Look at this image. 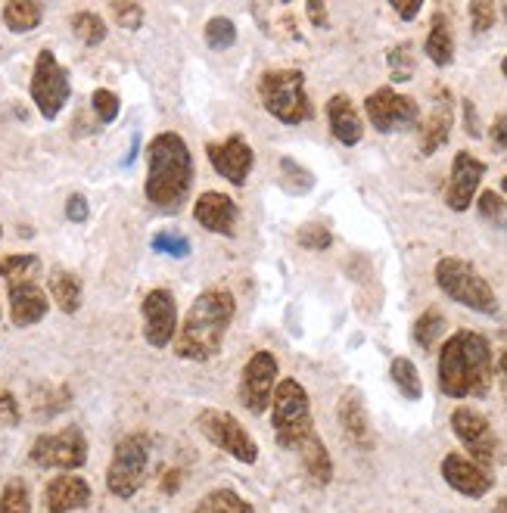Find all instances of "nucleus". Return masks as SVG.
I'll use <instances>...</instances> for the list:
<instances>
[{
  "instance_id": "obj_1",
  "label": "nucleus",
  "mask_w": 507,
  "mask_h": 513,
  "mask_svg": "<svg viewBox=\"0 0 507 513\" xmlns=\"http://www.w3.org/2000/svg\"><path fill=\"white\" fill-rule=\"evenodd\" d=\"M495 380L492 346L483 333L458 330L439 352V389L448 398H483Z\"/></svg>"
},
{
  "instance_id": "obj_2",
  "label": "nucleus",
  "mask_w": 507,
  "mask_h": 513,
  "mask_svg": "<svg viewBox=\"0 0 507 513\" xmlns=\"http://www.w3.org/2000/svg\"><path fill=\"white\" fill-rule=\"evenodd\" d=\"M147 199L165 215L181 212L184 199L193 187V156L184 137L175 131H162L150 140L147 150Z\"/></svg>"
},
{
  "instance_id": "obj_3",
  "label": "nucleus",
  "mask_w": 507,
  "mask_h": 513,
  "mask_svg": "<svg viewBox=\"0 0 507 513\" xmlns=\"http://www.w3.org/2000/svg\"><path fill=\"white\" fill-rule=\"evenodd\" d=\"M237 299L228 290H206L193 299L184 324L175 333V352L184 361H209L221 352L231 330Z\"/></svg>"
},
{
  "instance_id": "obj_4",
  "label": "nucleus",
  "mask_w": 507,
  "mask_h": 513,
  "mask_svg": "<svg viewBox=\"0 0 507 513\" xmlns=\"http://www.w3.org/2000/svg\"><path fill=\"white\" fill-rule=\"evenodd\" d=\"M271 426H274V439L280 448H299L302 439L315 433V420H312V398H308L305 386L299 380H280L274 386L271 398Z\"/></svg>"
},
{
  "instance_id": "obj_5",
  "label": "nucleus",
  "mask_w": 507,
  "mask_h": 513,
  "mask_svg": "<svg viewBox=\"0 0 507 513\" xmlns=\"http://www.w3.org/2000/svg\"><path fill=\"white\" fill-rule=\"evenodd\" d=\"M259 100L277 122L302 125L315 116L305 94V75L299 69H271L259 78Z\"/></svg>"
},
{
  "instance_id": "obj_6",
  "label": "nucleus",
  "mask_w": 507,
  "mask_h": 513,
  "mask_svg": "<svg viewBox=\"0 0 507 513\" xmlns=\"http://www.w3.org/2000/svg\"><path fill=\"white\" fill-rule=\"evenodd\" d=\"M436 283L439 290L455 299L464 308L480 311V315H495L498 311V296L489 287V280L476 271L470 262L458 259V255H448V259H439L436 265Z\"/></svg>"
},
{
  "instance_id": "obj_7",
  "label": "nucleus",
  "mask_w": 507,
  "mask_h": 513,
  "mask_svg": "<svg viewBox=\"0 0 507 513\" xmlns=\"http://www.w3.org/2000/svg\"><path fill=\"white\" fill-rule=\"evenodd\" d=\"M147 464H150V439L144 433H131L119 439L106 470V489L122 501L134 498L147 479Z\"/></svg>"
},
{
  "instance_id": "obj_8",
  "label": "nucleus",
  "mask_w": 507,
  "mask_h": 513,
  "mask_svg": "<svg viewBox=\"0 0 507 513\" xmlns=\"http://www.w3.org/2000/svg\"><path fill=\"white\" fill-rule=\"evenodd\" d=\"M28 91H32V103L38 106V112L47 122H53L63 112V106H66V100L72 94V84H69L66 66H60V60L53 56V50L38 53Z\"/></svg>"
},
{
  "instance_id": "obj_9",
  "label": "nucleus",
  "mask_w": 507,
  "mask_h": 513,
  "mask_svg": "<svg viewBox=\"0 0 507 513\" xmlns=\"http://www.w3.org/2000/svg\"><path fill=\"white\" fill-rule=\"evenodd\" d=\"M196 426H200V433L215 445L221 448L224 454H231L234 461L240 464H256L259 461V445L252 439L240 420L228 411H218V408H206L196 417Z\"/></svg>"
},
{
  "instance_id": "obj_10",
  "label": "nucleus",
  "mask_w": 507,
  "mask_h": 513,
  "mask_svg": "<svg viewBox=\"0 0 507 513\" xmlns=\"http://www.w3.org/2000/svg\"><path fill=\"white\" fill-rule=\"evenodd\" d=\"M28 458L44 470H81L88 464V442L78 426H66L60 433L38 436Z\"/></svg>"
},
{
  "instance_id": "obj_11",
  "label": "nucleus",
  "mask_w": 507,
  "mask_h": 513,
  "mask_svg": "<svg viewBox=\"0 0 507 513\" xmlns=\"http://www.w3.org/2000/svg\"><path fill=\"white\" fill-rule=\"evenodd\" d=\"M452 430L461 439V445L470 451V461L480 464L483 470H489L498 458V439L492 423L470 405H461L452 411Z\"/></svg>"
},
{
  "instance_id": "obj_12",
  "label": "nucleus",
  "mask_w": 507,
  "mask_h": 513,
  "mask_svg": "<svg viewBox=\"0 0 507 513\" xmlns=\"http://www.w3.org/2000/svg\"><path fill=\"white\" fill-rule=\"evenodd\" d=\"M274 386H277V358L262 349L246 361L240 374V402L252 414H265L271 408Z\"/></svg>"
},
{
  "instance_id": "obj_13",
  "label": "nucleus",
  "mask_w": 507,
  "mask_h": 513,
  "mask_svg": "<svg viewBox=\"0 0 507 513\" xmlns=\"http://www.w3.org/2000/svg\"><path fill=\"white\" fill-rule=\"evenodd\" d=\"M364 112H368L371 125L380 134H392V131H405L411 125H417L420 119V106L417 100L396 94L392 88H380L374 91L368 100H364Z\"/></svg>"
},
{
  "instance_id": "obj_14",
  "label": "nucleus",
  "mask_w": 507,
  "mask_h": 513,
  "mask_svg": "<svg viewBox=\"0 0 507 513\" xmlns=\"http://www.w3.org/2000/svg\"><path fill=\"white\" fill-rule=\"evenodd\" d=\"M140 311H144V336H147V342L153 349H165L178 333L175 296L168 290H150L144 305H140Z\"/></svg>"
},
{
  "instance_id": "obj_15",
  "label": "nucleus",
  "mask_w": 507,
  "mask_h": 513,
  "mask_svg": "<svg viewBox=\"0 0 507 513\" xmlns=\"http://www.w3.org/2000/svg\"><path fill=\"white\" fill-rule=\"evenodd\" d=\"M206 156H209V162H212V168L218 171V175L224 181H231L234 187L246 184L249 171H252V162H256V156H252V147L246 144V137H240V134L221 140V144H209Z\"/></svg>"
},
{
  "instance_id": "obj_16",
  "label": "nucleus",
  "mask_w": 507,
  "mask_h": 513,
  "mask_svg": "<svg viewBox=\"0 0 507 513\" xmlns=\"http://www.w3.org/2000/svg\"><path fill=\"white\" fill-rule=\"evenodd\" d=\"M486 175V165L476 159L473 153H458L452 162V178H448V190H445V203L455 212H467L473 206V196L480 190V181Z\"/></svg>"
},
{
  "instance_id": "obj_17",
  "label": "nucleus",
  "mask_w": 507,
  "mask_h": 513,
  "mask_svg": "<svg viewBox=\"0 0 507 513\" xmlns=\"http://www.w3.org/2000/svg\"><path fill=\"white\" fill-rule=\"evenodd\" d=\"M442 479L464 498H483L495 486V479H492L489 470H483L480 464H473L470 458H464V454H458V451L445 454V458H442Z\"/></svg>"
},
{
  "instance_id": "obj_18",
  "label": "nucleus",
  "mask_w": 507,
  "mask_h": 513,
  "mask_svg": "<svg viewBox=\"0 0 507 513\" xmlns=\"http://www.w3.org/2000/svg\"><path fill=\"white\" fill-rule=\"evenodd\" d=\"M237 203L228 196V193H218V190H209L203 193L200 199L193 203V218L200 227L212 234H221V237H234L237 234Z\"/></svg>"
},
{
  "instance_id": "obj_19",
  "label": "nucleus",
  "mask_w": 507,
  "mask_h": 513,
  "mask_svg": "<svg viewBox=\"0 0 507 513\" xmlns=\"http://www.w3.org/2000/svg\"><path fill=\"white\" fill-rule=\"evenodd\" d=\"M44 504L47 513H72L91 504V486L88 479H81L75 473H60L47 482V492H44Z\"/></svg>"
},
{
  "instance_id": "obj_20",
  "label": "nucleus",
  "mask_w": 507,
  "mask_h": 513,
  "mask_svg": "<svg viewBox=\"0 0 507 513\" xmlns=\"http://www.w3.org/2000/svg\"><path fill=\"white\" fill-rule=\"evenodd\" d=\"M448 134H452V91L436 88L430 116L420 125V153L433 156L439 147L448 144Z\"/></svg>"
},
{
  "instance_id": "obj_21",
  "label": "nucleus",
  "mask_w": 507,
  "mask_h": 513,
  "mask_svg": "<svg viewBox=\"0 0 507 513\" xmlns=\"http://www.w3.org/2000/svg\"><path fill=\"white\" fill-rule=\"evenodd\" d=\"M47 311H50V299L35 280L10 283V315L16 327H35L38 321L47 318Z\"/></svg>"
},
{
  "instance_id": "obj_22",
  "label": "nucleus",
  "mask_w": 507,
  "mask_h": 513,
  "mask_svg": "<svg viewBox=\"0 0 507 513\" xmlns=\"http://www.w3.org/2000/svg\"><path fill=\"white\" fill-rule=\"evenodd\" d=\"M327 122H330V131H333L336 140H340V144H346V147L361 144L364 122H361L358 109L352 106V100L346 94H333L327 100Z\"/></svg>"
},
{
  "instance_id": "obj_23",
  "label": "nucleus",
  "mask_w": 507,
  "mask_h": 513,
  "mask_svg": "<svg viewBox=\"0 0 507 513\" xmlns=\"http://www.w3.org/2000/svg\"><path fill=\"white\" fill-rule=\"evenodd\" d=\"M336 417H340L346 436L358 445V448H371L374 445V433H371V420L368 411H364V402L358 392H346L336 405Z\"/></svg>"
},
{
  "instance_id": "obj_24",
  "label": "nucleus",
  "mask_w": 507,
  "mask_h": 513,
  "mask_svg": "<svg viewBox=\"0 0 507 513\" xmlns=\"http://www.w3.org/2000/svg\"><path fill=\"white\" fill-rule=\"evenodd\" d=\"M299 461H302V470L308 473V479L315 482V486H327L333 479V461H330V451L324 445V439L318 433H312L308 439L299 442Z\"/></svg>"
},
{
  "instance_id": "obj_25",
  "label": "nucleus",
  "mask_w": 507,
  "mask_h": 513,
  "mask_svg": "<svg viewBox=\"0 0 507 513\" xmlns=\"http://www.w3.org/2000/svg\"><path fill=\"white\" fill-rule=\"evenodd\" d=\"M424 50H427V56H430L436 66H448V63L455 60V38H452V25H448V16L445 13H436L433 16Z\"/></svg>"
},
{
  "instance_id": "obj_26",
  "label": "nucleus",
  "mask_w": 507,
  "mask_h": 513,
  "mask_svg": "<svg viewBox=\"0 0 507 513\" xmlns=\"http://www.w3.org/2000/svg\"><path fill=\"white\" fill-rule=\"evenodd\" d=\"M50 299L56 302V308H60L63 315H75L81 308V280L72 271L56 268L50 274Z\"/></svg>"
},
{
  "instance_id": "obj_27",
  "label": "nucleus",
  "mask_w": 507,
  "mask_h": 513,
  "mask_svg": "<svg viewBox=\"0 0 507 513\" xmlns=\"http://www.w3.org/2000/svg\"><path fill=\"white\" fill-rule=\"evenodd\" d=\"M44 19V10L35 0H10L4 7V25L16 35H25V32H35Z\"/></svg>"
},
{
  "instance_id": "obj_28",
  "label": "nucleus",
  "mask_w": 507,
  "mask_h": 513,
  "mask_svg": "<svg viewBox=\"0 0 507 513\" xmlns=\"http://www.w3.org/2000/svg\"><path fill=\"white\" fill-rule=\"evenodd\" d=\"M193 513H252V504L234 489H215L193 507Z\"/></svg>"
},
{
  "instance_id": "obj_29",
  "label": "nucleus",
  "mask_w": 507,
  "mask_h": 513,
  "mask_svg": "<svg viewBox=\"0 0 507 513\" xmlns=\"http://www.w3.org/2000/svg\"><path fill=\"white\" fill-rule=\"evenodd\" d=\"M389 377H392V383L399 386V392L405 398H411V402H417V398L424 395V383H420V374H417V367H414L411 358H396V361H392Z\"/></svg>"
},
{
  "instance_id": "obj_30",
  "label": "nucleus",
  "mask_w": 507,
  "mask_h": 513,
  "mask_svg": "<svg viewBox=\"0 0 507 513\" xmlns=\"http://www.w3.org/2000/svg\"><path fill=\"white\" fill-rule=\"evenodd\" d=\"M442 333H445V318H442V311H436V308H427L424 315H420V318L414 321V330H411L414 342H417V346L424 349V352L436 346Z\"/></svg>"
},
{
  "instance_id": "obj_31",
  "label": "nucleus",
  "mask_w": 507,
  "mask_h": 513,
  "mask_svg": "<svg viewBox=\"0 0 507 513\" xmlns=\"http://www.w3.org/2000/svg\"><path fill=\"white\" fill-rule=\"evenodd\" d=\"M72 32H75V38L81 44L97 47V44L106 41V22L97 13H91V10H81V13L72 16Z\"/></svg>"
},
{
  "instance_id": "obj_32",
  "label": "nucleus",
  "mask_w": 507,
  "mask_h": 513,
  "mask_svg": "<svg viewBox=\"0 0 507 513\" xmlns=\"http://www.w3.org/2000/svg\"><path fill=\"white\" fill-rule=\"evenodd\" d=\"M38 271H41L38 255H4V259H0V277H7L10 283L35 280Z\"/></svg>"
},
{
  "instance_id": "obj_33",
  "label": "nucleus",
  "mask_w": 507,
  "mask_h": 513,
  "mask_svg": "<svg viewBox=\"0 0 507 513\" xmlns=\"http://www.w3.org/2000/svg\"><path fill=\"white\" fill-rule=\"evenodd\" d=\"M386 63H389V78L392 81H411L414 78V69H417V60H414V47L405 41L399 47H392L386 53Z\"/></svg>"
},
{
  "instance_id": "obj_34",
  "label": "nucleus",
  "mask_w": 507,
  "mask_h": 513,
  "mask_svg": "<svg viewBox=\"0 0 507 513\" xmlns=\"http://www.w3.org/2000/svg\"><path fill=\"white\" fill-rule=\"evenodd\" d=\"M0 513H32V495L25 479H10L0 492Z\"/></svg>"
},
{
  "instance_id": "obj_35",
  "label": "nucleus",
  "mask_w": 507,
  "mask_h": 513,
  "mask_svg": "<svg viewBox=\"0 0 507 513\" xmlns=\"http://www.w3.org/2000/svg\"><path fill=\"white\" fill-rule=\"evenodd\" d=\"M206 44L212 50H228L237 44V25L228 16H212L206 22Z\"/></svg>"
},
{
  "instance_id": "obj_36",
  "label": "nucleus",
  "mask_w": 507,
  "mask_h": 513,
  "mask_svg": "<svg viewBox=\"0 0 507 513\" xmlns=\"http://www.w3.org/2000/svg\"><path fill=\"white\" fill-rule=\"evenodd\" d=\"M280 171H284V187L290 190V193H308L315 187V175L308 168H302L296 159H290V156H284L280 159Z\"/></svg>"
},
{
  "instance_id": "obj_37",
  "label": "nucleus",
  "mask_w": 507,
  "mask_h": 513,
  "mask_svg": "<svg viewBox=\"0 0 507 513\" xmlns=\"http://www.w3.org/2000/svg\"><path fill=\"white\" fill-rule=\"evenodd\" d=\"M296 240H299V246L308 249V252H324V249H330L333 234L327 231L324 224H302V227H299V234H296Z\"/></svg>"
},
{
  "instance_id": "obj_38",
  "label": "nucleus",
  "mask_w": 507,
  "mask_h": 513,
  "mask_svg": "<svg viewBox=\"0 0 507 513\" xmlns=\"http://www.w3.org/2000/svg\"><path fill=\"white\" fill-rule=\"evenodd\" d=\"M153 249L172 255V259H187L190 240L184 234H175V231H159V234H153Z\"/></svg>"
},
{
  "instance_id": "obj_39",
  "label": "nucleus",
  "mask_w": 507,
  "mask_h": 513,
  "mask_svg": "<svg viewBox=\"0 0 507 513\" xmlns=\"http://www.w3.org/2000/svg\"><path fill=\"white\" fill-rule=\"evenodd\" d=\"M91 106H94L97 119H100L103 125L116 122V116H119V97L112 94V91H106V88H97V91H94V97H91Z\"/></svg>"
},
{
  "instance_id": "obj_40",
  "label": "nucleus",
  "mask_w": 507,
  "mask_h": 513,
  "mask_svg": "<svg viewBox=\"0 0 507 513\" xmlns=\"http://www.w3.org/2000/svg\"><path fill=\"white\" fill-rule=\"evenodd\" d=\"M495 25V4L492 0H473L470 4V28L476 35L489 32V28Z\"/></svg>"
},
{
  "instance_id": "obj_41",
  "label": "nucleus",
  "mask_w": 507,
  "mask_h": 513,
  "mask_svg": "<svg viewBox=\"0 0 507 513\" xmlns=\"http://www.w3.org/2000/svg\"><path fill=\"white\" fill-rule=\"evenodd\" d=\"M112 16H116V22L128 28V32L144 25V7L140 4H112Z\"/></svg>"
},
{
  "instance_id": "obj_42",
  "label": "nucleus",
  "mask_w": 507,
  "mask_h": 513,
  "mask_svg": "<svg viewBox=\"0 0 507 513\" xmlns=\"http://www.w3.org/2000/svg\"><path fill=\"white\" fill-rule=\"evenodd\" d=\"M476 209H480V215H483V218L498 221V218H504L507 203H504V199H501L495 190H486V193H480V199H476Z\"/></svg>"
},
{
  "instance_id": "obj_43",
  "label": "nucleus",
  "mask_w": 507,
  "mask_h": 513,
  "mask_svg": "<svg viewBox=\"0 0 507 513\" xmlns=\"http://www.w3.org/2000/svg\"><path fill=\"white\" fill-rule=\"evenodd\" d=\"M88 215H91L88 199H84L81 193H72V196L66 199V218L75 221V224H81V221H88Z\"/></svg>"
},
{
  "instance_id": "obj_44",
  "label": "nucleus",
  "mask_w": 507,
  "mask_h": 513,
  "mask_svg": "<svg viewBox=\"0 0 507 513\" xmlns=\"http://www.w3.org/2000/svg\"><path fill=\"white\" fill-rule=\"evenodd\" d=\"M19 402L10 395V392H0V423L4 426H16L19 423Z\"/></svg>"
},
{
  "instance_id": "obj_45",
  "label": "nucleus",
  "mask_w": 507,
  "mask_h": 513,
  "mask_svg": "<svg viewBox=\"0 0 507 513\" xmlns=\"http://www.w3.org/2000/svg\"><path fill=\"white\" fill-rule=\"evenodd\" d=\"M489 137H492V144H495V147L507 150V112H501V116L492 122V128H489Z\"/></svg>"
},
{
  "instance_id": "obj_46",
  "label": "nucleus",
  "mask_w": 507,
  "mask_h": 513,
  "mask_svg": "<svg viewBox=\"0 0 507 513\" xmlns=\"http://www.w3.org/2000/svg\"><path fill=\"white\" fill-rule=\"evenodd\" d=\"M305 10H308V19H312L318 28H327V25H330V19H327V7L321 4V0H308V7H305Z\"/></svg>"
},
{
  "instance_id": "obj_47",
  "label": "nucleus",
  "mask_w": 507,
  "mask_h": 513,
  "mask_svg": "<svg viewBox=\"0 0 507 513\" xmlns=\"http://www.w3.org/2000/svg\"><path fill=\"white\" fill-rule=\"evenodd\" d=\"M464 116H467V134H470V137H480V134H483V131H480V119H476V109H473L470 100H464Z\"/></svg>"
},
{
  "instance_id": "obj_48",
  "label": "nucleus",
  "mask_w": 507,
  "mask_h": 513,
  "mask_svg": "<svg viewBox=\"0 0 507 513\" xmlns=\"http://www.w3.org/2000/svg\"><path fill=\"white\" fill-rule=\"evenodd\" d=\"M178 486H181V470H168V473L162 476V489H165L168 495H175Z\"/></svg>"
},
{
  "instance_id": "obj_49",
  "label": "nucleus",
  "mask_w": 507,
  "mask_h": 513,
  "mask_svg": "<svg viewBox=\"0 0 507 513\" xmlns=\"http://www.w3.org/2000/svg\"><path fill=\"white\" fill-rule=\"evenodd\" d=\"M498 386H501V395H504V402H507V349L498 358Z\"/></svg>"
},
{
  "instance_id": "obj_50",
  "label": "nucleus",
  "mask_w": 507,
  "mask_h": 513,
  "mask_svg": "<svg viewBox=\"0 0 507 513\" xmlns=\"http://www.w3.org/2000/svg\"><path fill=\"white\" fill-rule=\"evenodd\" d=\"M399 10V16L405 19V22H411L417 13H420V0H414V4H405V7H396Z\"/></svg>"
},
{
  "instance_id": "obj_51",
  "label": "nucleus",
  "mask_w": 507,
  "mask_h": 513,
  "mask_svg": "<svg viewBox=\"0 0 507 513\" xmlns=\"http://www.w3.org/2000/svg\"><path fill=\"white\" fill-rule=\"evenodd\" d=\"M492 513H507V495L504 498H498V504H495V510Z\"/></svg>"
},
{
  "instance_id": "obj_52",
  "label": "nucleus",
  "mask_w": 507,
  "mask_h": 513,
  "mask_svg": "<svg viewBox=\"0 0 507 513\" xmlns=\"http://www.w3.org/2000/svg\"><path fill=\"white\" fill-rule=\"evenodd\" d=\"M501 72H504V78H507V56H504V60H501Z\"/></svg>"
},
{
  "instance_id": "obj_53",
  "label": "nucleus",
  "mask_w": 507,
  "mask_h": 513,
  "mask_svg": "<svg viewBox=\"0 0 507 513\" xmlns=\"http://www.w3.org/2000/svg\"><path fill=\"white\" fill-rule=\"evenodd\" d=\"M501 190L507 193V175H504V181H501Z\"/></svg>"
},
{
  "instance_id": "obj_54",
  "label": "nucleus",
  "mask_w": 507,
  "mask_h": 513,
  "mask_svg": "<svg viewBox=\"0 0 507 513\" xmlns=\"http://www.w3.org/2000/svg\"><path fill=\"white\" fill-rule=\"evenodd\" d=\"M0 237H4V227H0Z\"/></svg>"
},
{
  "instance_id": "obj_55",
  "label": "nucleus",
  "mask_w": 507,
  "mask_h": 513,
  "mask_svg": "<svg viewBox=\"0 0 507 513\" xmlns=\"http://www.w3.org/2000/svg\"><path fill=\"white\" fill-rule=\"evenodd\" d=\"M504 336H507V333H504Z\"/></svg>"
}]
</instances>
